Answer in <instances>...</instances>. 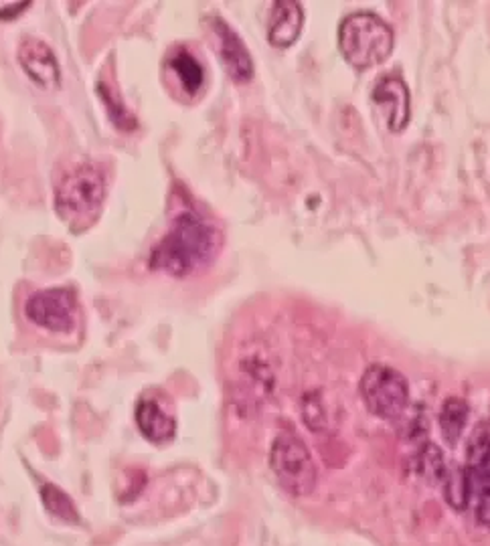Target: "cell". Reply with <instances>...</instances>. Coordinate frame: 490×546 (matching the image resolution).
Wrapping results in <instances>:
<instances>
[{
	"label": "cell",
	"mask_w": 490,
	"mask_h": 546,
	"mask_svg": "<svg viewBox=\"0 0 490 546\" xmlns=\"http://www.w3.org/2000/svg\"><path fill=\"white\" fill-rule=\"evenodd\" d=\"M223 243L217 225L195 211L181 213L150 253V267L173 278H189L209 267Z\"/></svg>",
	"instance_id": "obj_1"
},
{
	"label": "cell",
	"mask_w": 490,
	"mask_h": 546,
	"mask_svg": "<svg viewBox=\"0 0 490 546\" xmlns=\"http://www.w3.org/2000/svg\"><path fill=\"white\" fill-rule=\"evenodd\" d=\"M108 193L104 170L94 162L71 168L57 185L55 211L73 231H84L94 225L102 213Z\"/></svg>",
	"instance_id": "obj_2"
},
{
	"label": "cell",
	"mask_w": 490,
	"mask_h": 546,
	"mask_svg": "<svg viewBox=\"0 0 490 546\" xmlns=\"http://www.w3.org/2000/svg\"><path fill=\"white\" fill-rule=\"evenodd\" d=\"M339 47L353 67L369 69L387 61L395 47V35L375 13H353L341 23Z\"/></svg>",
	"instance_id": "obj_3"
},
{
	"label": "cell",
	"mask_w": 490,
	"mask_h": 546,
	"mask_svg": "<svg viewBox=\"0 0 490 546\" xmlns=\"http://www.w3.org/2000/svg\"><path fill=\"white\" fill-rule=\"evenodd\" d=\"M270 466L280 486L296 498L312 494L316 488V466L306 443L290 433L282 431L270 451Z\"/></svg>",
	"instance_id": "obj_4"
},
{
	"label": "cell",
	"mask_w": 490,
	"mask_h": 546,
	"mask_svg": "<svg viewBox=\"0 0 490 546\" xmlns=\"http://www.w3.org/2000/svg\"><path fill=\"white\" fill-rule=\"evenodd\" d=\"M359 389L367 409L385 421L401 417L410 405V385L399 371L387 367V364L369 367Z\"/></svg>",
	"instance_id": "obj_5"
},
{
	"label": "cell",
	"mask_w": 490,
	"mask_h": 546,
	"mask_svg": "<svg viewBox=\"0 0 490 546\" xmlns=\"http://www.w3.org/2000/svg\"><path fill=\"white\" fill-rule=\"evenodd\" d=\"M25 316L57 334H67L77 322V298L69 288H47L33 294L25 304Z\"/></svg>",
	"instance_id": "obj_6"
},
{
	"label": "cell",
	"mask_w": 490,
	"mask_h": 546,
	"mask_svg": "<svg viewBox=\"0 0 490 546\" xmlns=\"http://www.w3.org/2000/svg\"><path fill=\"white\" fill-rule=\"evenodd\" d=\"M373 104L381 112L389 132H401L410 124L412 118V98L410 89L397 75H383L371 94Z\"/></svg>",
	"instance_id": "obj_7"
},
{
	"label": "cell",
	"mask_w": 490,
	"mask_h": 546,
	"mask_svg": "<svg viewBox=\"0 0 490 546\" xmlns=\"http://www.w3.org/2000/svg\"><path fill=\"white\" fill-rule=\"evenodd\" d=\"M211 31L217 37V51L227 75L235 83H248L254 77V61L241 37L219 17L211 19Z\"/></svg>",
	"instance_id": "obj_8"
},
{
	"label": "cell",
	"mask_w": 490,
	"mask_h": 546,
	"mask_svg": "<svg viewBox=\"0 0 490 546\" xmlns=\"http://www.w3.org/2000/svg\"><path fill=\"white\" fill-rule=\"evenodd\" d=\"M19 63L25 69V73L31 77L33 83H37L39 87L53 91L59 87L61 83V71H59V63L55 59V53L51 51V47L35 37H27L23 39V43L19 45Z\"/></svg>",
	"instance_id": "obj_9"
},
{
	"label": "cell",
	"mask_w": 490,
	"mask_h": 546,
	"mask_svg": "<svg viewBox=\"0 0 490 546\" xmlns=\"http://www.w3.org/2000/svg\"><path fill=\"white\" fill-rule=\"evenodd\" d=\"M464 476L476 496L490 486V423H478L470 435Z\"/></svg>",
	"instance_id": "obj_10"
},
{
	"label": "cell",
	"mask_w": 490,
	"mask_h": 546,
	"mask_svg": "<svg viewBox=\"0 0 490 546\" xmlns=\"http://www.w3.org/2000/svg\"><path fill=\"white\" fill-rule=\"evenodd\" d=\"M304 27V11L300 3H274L268 21V41L274 47H290L298 41Z\"/></svg>",
	"instance_id": "obj_11"
},
{
	"label": "cell",
	"mask_w": 490,
	"mask_h": 546,
	"mask_svg": "<svg viewBox=\"0 0 490 546\" xmlns=\"http://www.w3.org/2000/svg\"><path fill=\"white\" fill-rule=\"evenodd\" d=\"M136 425L140 433L152 443H165L173 439L177 431V421L154 399H142L136 407Z\"/></svg>",
	"instance_id": "obj_12"
},
{
	"label": "cell",
	"mask_w": 490,
	"mask_h": 546,
	"mask_svg": "<svg viewBox=\"0 0 490 546\" xmlns=\"http://www.w3.org/2000/svg\"><path fill=\"white\" fill-rule=\"evenodd\" d=\"M169 67L177 75L181 87L187 91V94L195 96L197 91H201L205 83V69L197 61L195 55H191L187 49H177L169 57Z\"/></svg>",
	"instance_id": "obj_13"
},
{
	"label": "cell",
	"mask_w": 490,
	"mask_h": 546,
	"mask_svg": "<svg viewBox=\"0 0 490 546\" xmlns=\"http://www.w3.org/2000/svg\"><path fill=\"white\" fill-rule=\"evenodd\" d=\"M468 413H470V409L464 399L450 397L444 401V405L440 409V429H442V435L448 445L458 443V439L466 427Z\"/></svg>",
	"instance_id": "obj_14"
},
{
	"label": "cell",
	"mask_w": 490,
	"mask_h": 546,
	"mask_svg": "<svg viewBox=\"0 0 490 546\" xmlns=\"http://www.w3.org/2000/svg\"><path fill=\"white\" fill-rule=\"evenodd\" d=\"M41 500L45 504V508L59 520L63 522H79V512L75 508V504L71 502V498L57 486L53 484H43L41 486Z\"/></svg>",
	"instance_id": "obj_15"
},
{
	"label": "cell",
	"mask_w": 490,
	"mask_h": 546,
	"mask_svg": "<svg viewBox=\"0 0 490 546\" xmlns=\"http://www.w3.org/2000/svg\"><path fill=\"white\" fill-rule=\"evenodd\" d=\"M418 472L430 484H440V482L444 484L446 482L444 455H442V451L434 443H428V445L422 447V451L418 455Z\"/></svg>",
	"instance_id": "obj_16"
},
{
	"label": "cell",
	"mask_w": 490,
	"mask_h": 546,
	"mask_svg": "<svg viewBox=\"0 0 490 546\" xmlns=\"http://www.w3.org/2000/svg\"><path fill=\"white\" fill-rule=\"evenodd\" d=\"M98 91H100V100H104L106 108H108V116L112 118V122L122 128V130H132L136 128V120L130 116V112L118 102H114V96H112V91L106 87V85H98Z\"/></svg>",
	"instance_id": "obj_17"
},
{
	"label": "cell",
	"mask_w": 490,
	"mask_h": 546,
	"mask_svg": "<svg viewBox=\"0 0 490 546\" xmlns=\"http://www.w3.org/2000/svg\"><path fill=\"white\" fill-rule=\"evenodd\" d=\"M476 520L478 524H482L484 528H490V486L484 488L478 494V502H476Z\"/></svg>",
	"instance_id": "obj_18"
},
{
	"label": "cell",
	"mask_w": 490,
	"mask_h": 546,
	"mask_svg": "<svg viewBox=\"0 0 490 546\" xmlns=\"http://www.w3.org/2000/svg\"><path fill=\"white\" fill-rule=\"evenodd\" d=\"M29 7H31V3H17L15 7L0 9V19H15V17H19V13H23Z\"/></svg>",
	"instance_id": "obj_19"
}]
</instances>
